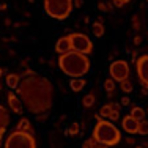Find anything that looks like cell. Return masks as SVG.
<instances>
[{
	"instance_id": "obj_2",
	"label": "cell",
	"mask_w": 148,
	"mask_h": 148,
	"mask_svg": "<svg viewBox=\"0 0 148 148\" xmlns=\"http://www.w3.org/2000/svg\"><path fill=\"white\" fill-rule=\"evenodd\" d=\"M58 68L63 74L69 76L71 79L84 77L90 71V60L88 55L79 54L76 51H69L68 54H63L58 57Z\"/></svg>"
},
{
	"instance_id": "obj_26",
	"label": "cell",
	"mask_w": 148,
	"mask_h": 148,
	"mask_svg": "<svg viewBox=\"0 0 148 148\" xmlns=\"http://www.w3.org/2000/svg\"><path fill=\"white\" fill-rule=\"evenodd\" d=\"M129 2H131V0H114V3L117 6H125V5H128Z\"/></svg>"
},
{
	"instance_id": "obj_3",
	"label": "cell",
	"mask_w": 148,
	"mask_h": 148,
	"mask_svg": "<svg viewBox=\"0 0 148 148\" xmlns=\"http://www.w3.org/2000/svg\"><path fill=\"white\" fill-rule=\"evenodd\" d=\"M93 139L104 147H114L121 140V132L110 120H98L93 128Z\"/></svg>"
},
{
	"instance_id": "obj_19",
	"label": "cell",
	"mask_w": 148,
	"mask_h": 148,
	"mask_svg": "<svg viewBox=\"0 0 148 148\" xmlns=\"http://www.w3.org/2000/svg\"><path fill=\"white\" fill-rule=\"evenodd\" d=\"M82 148H107L104 145H101L99 142H96V140L93 139V137H90V139H87L85 142L82 143Z\"/></svg>"
},
{
	"instance_id": "obj_4",
	"label": "cell",
	"mask_w": 148,
	"mask_h": 148,
	"mask_svg": "<svg viewBox=\"0 0 148 148\" xmlns=\"http://www.w3.org/2000/svg\"><path fill=\"white\" fill-rule=\"evenodd\" d=\"M44 11L52 19L63 21L73 11V0H44Z\"/></svg>"
},
{
	"instance_id": "obj_9",
	"label": "cell",
	"mask_w": 148,
	"mask_h": 148,
	"mask_svg": "<svg viewBox=\"0 0 148 148\" xmlns=\"http://www.w3.org/2000/svg\"><path fill=\"white\" fill-rule=\"evenodd\" d=\"M6 101H8L10 110H11L13 114H16V115H21V114H22L24 104H22V101L17 98V95H14V93H11V91H10L8 96H6Z\"/></svg>"
},
{
	"instance_id": "obj_22",
	"label": "cell",
	"mask_w": 148,
	"mask_h": 148,
	"mask_svg": "<svg viewBox=\"0 0 148 148\" xmlns=\"http://www.w3.org/2000/svg\"><path fill=\"white\" fill-rule=\"evenodd\" d=\"M137 134H140V136H148V120H142V121H139Z\"/></svg>"
},
{
	"instance_id": "obj_23",
	"label": "cell",
	"mask_w": 148,
	"mask_h": 148,
	"mask_svg": "<svg viewBox=\"0 0 148 148\" xmlns=\"http://www.w3.org/2000/svg\"><path fill=\"white\" fill-rule=\"evenodd\" d=\"M112 104H104L103 107H101V110H99V115L98 117H103V118H109V115H110V112H112Z\"/></svg>"
},
{
	"instance_id": "obj_11",
	"label": "cell",
	"mask_w": 148,
	"mask_h": 148,
	"mask_svg": "<svg viewBox=\"0 0 148 148\" xmlns=\"http://www.w3.org/2000/svg\"><path fill=\"white\" fill-rule=\"evenodd\" d=\"M69 51H73L69 35H68V36H62L57 43H55V52H57L58 55H63V54H68Z\"/></svg>"
},
{
	"instance_id": "obj_25",
	"label": "cell",
	"mask_w": 148,
	"mask_h": 148,
	"mask_svg": "<svg viewBox=\"0 0 148 148\" xmlns=\"http://www.w3.org/2000/svg\"><path fill=\"white\" fill-rule=\"evenodd\" d=\"M112 107H114V106H112ZM118 118H120V110H117V109H112L110 115H109V120L114 123V121H117Z\"/></svg>"
},
{
	"instance_id": "obj_18",
	"label": "cell",
	"mask_w": 148,
	"mask_h": 148,
	"mask_svg": "<svg viewBox=\"0 0 148 148\" xmlns=\"http://www.w3.org/2000/svg\"><path fill=\"white\" fill-rule=\"evenodd\" d=\"M115 88H117V85H115V80L112 79V77H110V79H106L104 80V90L107 91L109 96H112V95L115 93Z\"/></svg>"
},
{
	"instance_id": "obj_33",
	"label": "cell",
	"mask_w": 148,
	"mask_h": 148,
	"mask_svg": "<svg viewBox=\"0 0 148 148\" xmlns=\"http://www.w3.org/2000/svg\"><path fill=\"white\" fill-rule=\"evenodd\" d=\"M142 145L145 147V148H148V142H145V143H142Z\"/></svg>"
},
{
	"instance_id": "obj_30",
	"label": "cell",
	"mask_w": 148,
	"mask_h": 148,
	"mask_svg": "<svg viewBox=\"0 0 148 148\" xmlns=\"http://www.w3.org/2000/svg\"><path fill=\"white\" fill-rule=\"evenodd\" d=\"M98 8H99L101 11H107L109 6H107V5H104V3H98Z\"/></svg>"
},
{
	"instance_id": "obj_28",
	"label": "cell",
	"mask_w": 148,
	"mask_h": 148,
	"mask_svg": "<svg viewBox=\"0 0 148 148\" xmlns=\"http://www.w3.org/2000/svg\"><path fill=\"white\" fill-rule=\"evenodd\" d=\"M73 5L76 6V8H82V5H84V0H74V2H73Z\"/></svg>"
},
{
	"instance_id": "obj_12",
	"label": "cell",
	"mask_w": 148,
	"mask_h": 148,
	"mask_svg": "<svg viewBox=\"0 0 148 148\" xmlns=\"http://www.w3.org/2000/svg\"><path fill=\"white\" fill-rule=\"evenodd\" d=\"M87 85V80L84 79V77H76V79H71V82H69V87H71L73 91H82L84 87Z\"/></svg>"
},
{
	"instance_id": "obj_32",
	"label": "cell",
	"mask_w": 148,
	"mask_h": 148,
	"mask_svg": "<svg viewBox=\"0 0 148 148\" xmlns=\"http://www.w3.org/2000/svg\"><path fill=\"white\" fill-rule=\"evenodd\" d=\"M128 143H134V139H132V137H128Z\"/></svg>"
},
{
	"instance_id": "obj_24",
	"label": "cell",
	"mask_w": 148,
	"mask_h": 148,
	"mask_svg": "<svg viewBox=\"0 0 148 148\" xmlns=\"http://www.w3.org/2000/svg\"><path fill=\"white\" fill-rule=\"evenodd\" d=\"M79 132H80V125L79 123H71L68 128V134L69 136H77Z\"/></svg>"
},
{
	"instance_id": "obj_21",
	"label": "cell",
	"mask_w": 148,
	"mask_h": 148,
	"mask_svg": "<svg viewBox=\"0 0 148 148\" xmlns=\"http://www.w3.org/2000/svg\"><path fill=\"white\" fill-rule=\"evenodd\" d=\"M120 88L123 93H131L132 91V82L129 79H125L123 82H120Z\"/></svg>"
},
{
	"instance_id": "obj_8",
	"label": "cell",
	"mask_w": 148,
	"mask_h": 148,
	"mask_svg": "<svg viewBox=\"0 0 148 148\" xmlns=\"http://www.w3.org/2000/svg\"><path fill=\"white\" fill-rule=\"evenodd\" d=\"M136 71L137 77L140 79V84L148 88V55H142L136 60Z\"/></svg>"
},
{
	"instance_id": "obj_35",
	"label": "cell",
	"mask_w": 148,
	"mask_h": 148,
	"mask_svg": "<svg viewBox=\"0 0 148 148\" xmlns=\"http://www.w3.org/2000/svg\"><path fill=\"white\" fill-rule=\"evenodd\" d=\"M2 74H3V69H2V68H0V77H2Z\"/></svg>"
},
{
	"instance_id": "obj_14",
	"label": "cell",
	"mask_w": 148,
	"mask_h": 148,
	"mask_svg": "<svg viewBox=\"0 0 148 148\" xmlns=\"http://www.w3.org/2000/svg\"><path fill=\"white\" fill-rule=\"evenodd\" d=\"M91 32H93V35L96 38H101V36H104V24H103V21L101 19H98V21H95L93 22V25H91Z\"/></svg>"
},
{
	"instance_id": "obj_17",
	"label": "cell",
	"mask_w": 148,
	"mask_h": 148,
	"mask_svg": "<svg viewBox=\"0 0 148 148\" xmlns=\"http://www.w3.org/2000/svg\"><path fill=\"white\" fill-rule=\"evenodd\" d=\"M16 131H24V132H32V125L29 121V118H21L17 123Z\"/></svg>"
},
{
	"instance_id": "obj_16",
	"label": "cell",
	"mask_w": 148,
	"mask_h": 148,
	"mask_svg": "<svg viewBox=\"0 0 148 148\" xmlns=\"http://www.w3.org/2000/svg\"><path fill=\"white\" fill-rule=\"evenodd\" d=\"M10 123V112L3 106H0V129H6Z\"/></svg>"
},
{
	"instance_id": "obj_34",
	"label": "cell",
	"mask_w": 148,
	"mask_h": 148,
	"mask_svg": "<svg viewBox=\"0 0 148 148\" xmlns=\"http://www.w3.org/2000/svg\"><path fill=\"white\" fill-rule=\"evenodd\" d=\"M136 148H145L143 145H136Z\"/></svg>"
},
{
	"instance_id": "obj_5",
	"label": "cell",
	"mask_w": 148,
	"mask_h": 148,
	"mask_svg": "<svg viewBox=\"0 0 148 148\" xmlns=\"http://www.w3.org/2000/svg\"><path fill=\"white\" fill-rule=\"evenodd\" d=\"M3 148H36V140L32 132L13 131L6 137Z\"/></svg>"
},
{
	"instance_id": "obj_27",
	"label": "cell",
	"mask_w": 148,
	"mask_h": 148,
	"mask_svg": "<svg viewBox=\"0 0 148 148\" xmlns=\"http://www.w3.org/2000/svg\"><path fill=\"white\" fill-rule=\"evenodd\" d=\"M131 104V99H129L128 96H123L121 98V106H129Z\"/></svg>"
},
{
	"instance_id": "obj_6",
	"label": "cell",
	"mask_w": 148,
	"mask_h": 148,
	"mask_svg": "<svg viewBox=\"0 0 148 148\" xmlns=\"http://www.w3.org/2000/svg\"><path fill=\"white\" fill-rule=\"evenodd\" d=\"M69 40H71V49L79 54H84V55H90L93 52V43L85 33H71L69 35Z\"/></svg>"
},
{
	"instance_id": "obj_10",
	"label": "cell",
	"mask_w": 148,
	"mask_h": 148,
	"mask_svg": "<svg viewBox=\"0 0 148 148\" xmlns=\"http://www.w3.org/2000/svg\"><path fill=\"white\" fill-rule=\"evenodd\" d=\"M121 128L125 129L128 134H137V129H139V121H137L136 118H132L131 115H126V117L121 120Z\"/></svg>"
},
{
	"instance_id": "obj_1",
	"label": "cell",
	"mask_w": 148,
	"mask_h": 148,
	"mask_svg": "<svg viewBox=\"0 0 148 148\" xmlns=\"http://www.w3.org/2000/svg\"><path fill=\"white\" fill-rule=\"evenodd\" d=\"M16 95L32 115L47 114L54 104V85L44 76L29 74L19 82Z\"/></svg>"
},
{
	"instance_id": "obj_31",
	"label": "cell",
	"mask_w": 148,
	"mask_h": 148,
	"mask_svg": "<svg viewBox=\"0 0 148 148\" xmlns=\"http://www.w3.org/2000/svg\"><path fill=\"white\" fill-rule=\"evenodd\" d=\"M6 129H0V145H2V137H3V134H5Z\"/></svg>"
},
{
	"instance_id": "obj_20",
	"label": "cell",
	"mask_w": 148,
	"mask_h": 148,
	"mask_svg": "<svg viewBox=\"0 0 148 148\" xmlns=\"http://www.w3.org/2000/svg\"><path fill=\"white\" fill-rule=\"evenodd\" d=\"M95 95L93 93H88V95H85V96L82 98V106L84 107H91V106H95Z\"/></svg>"
},
{
	"instance_id": "obj_15",
	"label": "cell",
	"mask_w": 148,
	"mask_h": 148,
	"mask_svg": "<svg viewBox=\"0 0 148 148\" xmlns=\"http://www.w3.org/2000/svg\"><path fill=\"white\" fill-rule=\"evenodd\" d=\"M19 82H21L19 74L11 73V74H8V76H6V85H8L11 90H16V88H17V85H19Z\"/></svg>"
},
{
	"instance_id": "obj_37",
	"label": "cell",
	"mask_w": 148,
	"mask_h": 148,
	"mask_svg": "<svg viewBox=\"0 0 148 148\" xmlns=\"http://www.w3.org/2000/svg\"><path fill=\"white\" fill-rule=\"evenodd\" d=\"M0 88H2V84H0Z\"/></svg>"
},
{
	"instance_id": "obj_13",
	"label": "cell",
	"mask_w": 148,
	"mask_h": 148,
	"mask_svg": "<svg viewBox=\"0 0 148 148\" xmlns=\"http://www.w3.org/2000/svg\"><path fill=\"white\" fill-rule=\"evenodd\" d=\"M129 115H131L132 118H136L137 121H142V120H145L147 112L143 110V109L140 107V106H132L131 110H129Z\"/></svg>"
},
{
	"instance_id": "obj_36",
	"label": "cell",
	"mask_w": 148,
	"mask_h": 148,
	"mask_svg": "<svg viewBox=\"0 0 148 148\" xmlns=\"http://www.w3.org/2000/svg\"><path fill=\"white\" fill-rule=\"evenodd\" d=\"M29 2H30V3H33V2H35V0H29Z\"/></svg>"
},
{
	"instance_id": "obj_7",
	"label": "cell",
	"mask_w": 148,
	"mask_h": 148,
	"mask_svg": "<svg viewBox=\"0 0 148 148\" xmlns=\"http://www.w3.org/2000/svg\"><path fill=\"white\" fill-rule=\"evenodd\" d=\"M109 73H110V77L115 80V82H123L125 79H129V65L126 60H115L112 62V65L109 66Z\"/></svg>"
},
{
	"instance_id": "obj_38",
	"label": "cell",
	"mask_w": 148,
	"mask_h": 148,
	"mask_svg": "<svg viewBox=\"0 0 148 148\" xmlns=\"http://www.w3.org/2000/svg\"><path fill=\"white\" fill-rule=\"evenodd\" d=\"M147 2H148V0H147Z\"/></svg>"
},
{
	"instance_id": "obj_29",
	"label": "cell",
	"mask_w": 148,
	"mask_h": 148,
	"mask_svg": "<svg viewBox=\"0 0 148 148\" xmlns=\"http://www.w3.org/2000/svg\"><path fill=\"white\" fill-rule=\"evenodd\" d=\"M132 43H134V44H140V43H142V36H140V35H137V36H134Z\"/></svg>"
}]
</instances>
